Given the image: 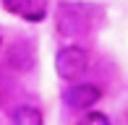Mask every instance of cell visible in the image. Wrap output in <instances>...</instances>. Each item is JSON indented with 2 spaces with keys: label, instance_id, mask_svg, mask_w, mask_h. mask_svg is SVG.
<instances>
[{
  "label": "cell",
  "instance_id": "cell-8",
  "mask_svg": "<svg viewBox=\"0 0 128 125\" xmlns=\"http://www.w3.org/2000/svg\"><path fill=\"white\" fill-rule=\"evenodd\" d=\"M0 50H3V34H0Z\"/></svg>",
  "mask_w": 128,
  "mask_h": 125
},
{
  "label": "cell",
  "instance_id": "cell-3",
  "mask_svg": "<svg viewBox=\"0 0 128 125\" xmlns=\"http://www.w3.org/2000/svg\"><path fill=\"white\" fill-rule=\"evenodd\" d=\"M100 99H102V89L89 81H76L63 91V102L68 104V110H92Z\"/></svg>",
  "mask_w": 128,
  "mask_h": 125
},
{
  "label": "cell",
  "instance_id": "cell-2",
  "mask_svg": "<svg viewBox=\"0 0 128 125\" xmlns=\"http://www.w3.org/2000/svg\"><path fill=\"white\" fill-rule=\"evenodd\" d=\"M55 29L60 37H81L89 31V8L81 3H60L55 10Z\"/></svg>",
  "mask_w": 128,
  "mask_h": 125
},
{
  "label": "cell",
  "instance_id": "cell-5",
  "mask_svg": "<svg viewBox=\"0 0 128 125\" xmlns=\"http://www.w3.org/2000/svg\"><path fill=\"white\" fill-rule=\"evenodd\" d=\"M5 10L16 16H24L26 21H39L44 18V5H39L37 0H3Z\"/></svg>",
  "mask_w": 128,
  "mask_h": 125
},
{
  "label": "cell",
  "instance_id": "cell-4",
  "mask_svg": "<svg viewBox=\"0 0 128 125\" xmlns=\"http://www.w3.org/2000/svg\"><path fill=\"white\" fill-rule=\"evenodd\" d=\"M5 62H8V68L16 70V73H29L37 65V50H34V44L29 42V39H18V42H13L8 47Z\"/></svg>",
  "mask_w": 128,
  "mask_h": 125
},
{
  "label": "cell",
  "instance_id": "cell-7",
  "mask_svg": "<svg viewBox=\"0 0 128 125\" xmlns=\"http://www.w3.org/2000/svg\"><path fill=\"white\" fill-rule=\"evenodd\" d=\"M76 125H112V120H110L104 112H97V110H92V112H86L84 117L76 123Z\"/></svg>",
  "mask_w": 128,
  "mask_h": 125
},
{
  "label": "cell",
  "instance_id": "cell-1",
  "mask_svg": "<svg viewBox=\"0 0 128 125\" xmlns=\"http://www.w3.org/2000/svg\"><path fill=\"white\" fill-rule=\"evenodd\" d=\"M89 70V52L81 44H66L55 52V73L68 83H76Z\"/></svg>",
  "mask_w": 128,
  "mask_h": 125
},
{
  "label": "cell",
  "instance_id": "cell-6",
  "mask_svg": "<svg viewBox=\"0 0 128 125\" xmlns=\"http://www.w3.org/2000/svg\"><path fill=\"white\" fill-rule=\"evenodd\" d=\"M10 125H44V115L32 104H21L10 117Z\"/></svg>",
  "mask_w": 128,
  "mask_h": 125
}]
</instances>
